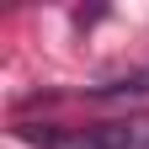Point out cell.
<instances>
[{
	"label": "cell",
	"mask_w": 149,
	"mask_h": 149,
	"mask_svg": "<svg viewBox=\"0 0 149 149\" xmlns=\"http://www.w3.org/2000/svg\"><path fill=\"white\" fill-rule=\"evenodd\" d=\"M27 139L43 144V149H139V144H149V128H139V123H96V128H48V133L27 128Z\"/></svg>",
	"instance_id": "cell-1"
}]
</instances>
